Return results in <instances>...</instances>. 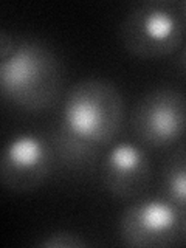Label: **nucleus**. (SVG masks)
I'll return each instance as SVG.
<instances>
[{"mask_svg": "<svg viewBox=\"0 0 186 248\" xmlns=\"http://www.w3.org/2000/svg\"><path fill=\"white\" fill-rule=\"evenodd\" d=\"M62 67L48 45L25 39L10 58L0 61V92L13 104L28 112H42L59 96Z\"/></svg>", "mask_w": 186, "mask_h": 248, "instance_id": "obj_1", "label": "nucleus"}, {"mask_svg": "<svg viewBox=\"0 0 186 248\" xmlns=\"http://www.w3.org/2000/svg\"><path fill=\"white\" fill-rule=\"evenodd\" d=\"M124 101L116 85L101 78L76 82L67 93L62 121L98 146L112 143L123 126Z\"/></svg>", "mask_w": 186, "mask_h": 248, "instance_id": "obj_2", "label": "nucleus"}, {"mask_svg": "<svg viewBox=\"0 0 186 248\" xmlns=\"http://www.w3.org/2000/svg\"><path fill=\"white\" fill-rule=\"evenodd\" d=\"M185 27L178 6L168 0L134 5L123 19L120 37L127 53L143 59L169 56L183 42Z\"/></svg>", "mask_w": 186, "mask_h": 248, "instance_id": "obj_3", "label": "nucleus"}, {"mask_svg": "<svg viewBox=\"0 0 186 248\" xmlns=\"http://www.w3.org/2000/svg\"><path fill=\"white\" fill-rule=\"evenodd\" d=\"M130 129L147 147H166L186 134V95L172 87H155L140 98Z\"/></svg>", "mask_w": 186, "mask_h": 248, "instance_id": "obj_4", "label": "nucleus"}, {"mask_svg": "<svg viewBox=\"0 0 186 248\" xmlns=\"http://www.w3.org/2000/svg\"><path fill=\"white\" fill-rule=\"evenodd\" d=\"M180 231L178 206L168 199L140 200L123 213L118 232L127 247H169Z\"/></svg>", "mask_w": 186, "mask_h": 248, "instance_id": "obj_5", "label": "nucleus"}, {"mask_svg": "<svg viewBox=\"0 0 186 248\" xmlns=\"http://www.w3.org/2000/svg\"><path fill=\"white\" fill-rule=\"evenodd\" d=\"M54 161L50 141L23 134L6 143L0 158V180L6 189L28 192L48 178Z\"/></svg>", "mask_w": 186, "mask_h": 248, "instance_id": "obj_6", "label": "nucleus"}, {"mask_svg": "<svg viewBox=\"0 0 186 248\" xmlns=\"http://www.w3.org/2000/svg\"><path fill=\"white\" fill-rule=\"evenodd\" d=\"M152 180V163L147 152L130 141L115 144L103 163V185L113 197L135 199Z\"/></svg>", "mask_w": 186, "mask_h": 248, "instance_id": "obj_7", "label": "nucleus"}, {"mask_svg": "<svg viewBox=\"0 0 186 248\" xmlns=\"http://www.w3.org/2000/svg\"><path fill=\"white\" fill-rule=\"evenodd\" d=\"M50 146L54 158L72 169H84L92 166L99 155L98 144L79 137L61 120L50 134Z\"/></svg>", "mask_w": 186, "mask_h": 248, "instance_id": "obj_8", "label": "nucleus"}, {"mask_svg": "<svg viewBox=\"0 0 186 248\" xmlns=\"http://www.w3.org/2000/svg\"><path fill=\"white\" fill-rule=\"evenodd\" d=\"M166 199L177 206H186V144L169 155L163 168Z\"/></svg>", "mask_w": 186, "mask_h": 248, "instance_id": "obj_9", "label": "nucleus"}, {"mask_svg": "<svg viewBox=\"0 0 186 248\" xmlns=\"http://www.w3.org/2000/svg\"><path fill=\"white\" fill-rule=\"evenodd\" d=\"M37 245L44 248H82L87 245V242L76 232L56 231L39 240Z\"/></svg>", "mask_w": 186, "mask_h": 248, "instance_id": "obj_10", "label": "nucleus"}, {"mask_svg": "<svg viewBox=\"0 0 186 248\" xmlns=\"http://www.w3.org/2000/svg\"><path fill=\"white\" fill-rule=\"evenodd\" d=\"M16 44L13 41V37L6 33L5 30L0 31V61H5L6 58H10V54L14 51Z\"/></svg>", "mask_w": 186, "mask_h": 248, "instance_id": "obj_11", "label": "nucleus"}, {"mask_svg": "<svg viewBox=\"0 0 186 248\" xmlns=\"http://www.w3.org/2000/svg\"><path fill=\"white\" fill-rule=\"evenodd\" d=\"M177 64H178V67H180L182 72L186 75V44L183 45L180 54H178V62H177Z\"/></svg>", "mask_w": 186, "mask_h": 248, "instance_id": "obj_12", "label": "nucleus"}, {"mask_svg": "<svg viewBox=\"0 0 186 248\" xmlns=\"http://www.w3.org/2000/svg\"><path fill=\"white\" fill-rule=\"evenodd\" d=\"M180 6H182V10H183V14H185V17H186V2H183V3H182Z\"/></svg>", "mask_w": 186, "mask_h": 248, "instance_id": "obj_13", "label": "nucleus"}, {"mask_svg": "<svg viewBox=\"0 0 186 248\" xmlns=\"http://www.w3.org/2000/svg\"><path fill=\"white\" fill-rule=\"evenodd\" d=\"M183 228H185V236H186V217H185V225H183Z\"/></svg>", "mask_w": 186, "mask_h": 248, "instance_id": "obj_14", "label": "nucleus"}]
</instances>
